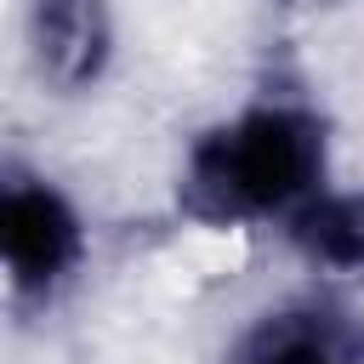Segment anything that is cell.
<instances>
[{
    "label": "cell",
    "mask_w": 364,
    "mask_h": 364,
    "mask_svg": "<svg viewBox=\"0 0 364 364\" xmlns=\"http://www.w3.org/2000/svg\"><path fill=\"white\" fill-rule=\"evenodd\" d=\"M330 136L318 108L296 97L245 102L233 119L210 125L182 159V205L216 228L290 222L324 182Z\"/></svg>",
    "instance_id": "cell-1"
},
{
    "label": "cell",
    "mask_w": 364,
    "mask_h": 364,
    "mask_svg": "<svg viewBox=\"0 0 364 364\" xmlns=\"http://www.w3.org/2000/svg\"><path fill=\"white\" fill-rule=\"evenodd\" d=\"M0 262L17 301H51L85 262V222L74 199L34 171H6L0 182Z\"/></svg>",
    "instance_id": "cell-2"
},
{
    "label": "cell",
    "mask_w": 364,
    "mask_h": 364,
    "mask_svg": "<svg viewBox=\"0 0 364 364\" xmlns=\"http://www.w3.org/2000/svg\"><path fill=\"white\" fill-rule=\"evenodd\" d=\"M233 364H364V318L341 301H290L262 313Z\"/></svg>",
    "instance_id": "cell-3"
},
{
    "label": "cell",
    "mask_w": 364,
    "mask_h": 364,
    "mask_svg": "<svg viewBox=\"0 0 364 364\" xmlns=\"http://www.w3.org/2000/svg\"><path fill=\"white\" fill-rule=\"evenodd\" d=\"M28 46L51 85L80 91L108 68L114 23L102 0H34L28 11Z\"/></svg>",
    "instance_id": "cell-4"
},
{
    "label": "cell",
    "mask_w": 364,
    "mask_h": 364,
    "mask_svg": "<svg viewBox=\"0 0 364 364\" xmlns=\"http://www.w3.org/2000/svg\"><path fill=\"white\" fill-rule=\"evenodd\" d=\"M284 239L301 262L324 273H364V193L353 188H318L290 222Z\"/></svg>",
    "instance_id": "cell-5"
}]
</instances>
